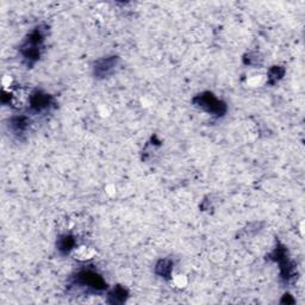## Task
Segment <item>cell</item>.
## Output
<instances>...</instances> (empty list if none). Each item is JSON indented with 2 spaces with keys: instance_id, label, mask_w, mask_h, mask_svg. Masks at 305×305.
<instances>
[{
  "instance_id": "obj_1",
  "label": "cell",
  "mask_w": 305,
  "mask_h": 305,
  "mask_svg": "<svg viewBox=\"0 0 305 305\" xmlns=\"http://www.w3.org/2000/svg\"><path fill=\"white\" fill-rule=\"evenodd\" d=\"M74 284L87 288V290L97 292L104 291L108 288V285H106L103 276L98 274L96 271H93V269H83V271H80L75 275Z\"/></svg>"
},
{
  "instance_id": "obj_2",
  "label": "cell",
  "mask_w": 305,
  "mask_h": 305,
  "mask_svg": "<svg viewBox=\"0 0 305 305\" xmlns=\"http://www.w3.org/2000/svg\"><path fill=\"white\" fill-rule=\"evenodd\" d=\"M193 103L196 104L198 108L203 109L207 113H211L217 117H222L226 112V105L222 100L217 99L212 93L204 92L198 94L196 98L193 99Z\"/></svg>"
},
{
  "instance_id": "obj_3",
  "label": "cell",
  "mask_w": 305,
  "mask_h": 305,
  "mask_svg": "<svg viewBox=\"0 0 305 305\" xmlns=\"http://www.w3.org/2000/svg\"><path fill=\"white\" fill-rule=\"evenodd\" d=\"M119 62L118 56H106L96 61L93 66V74L97 79H103V78L109 77L115 72Z\"/></svg>"
},
{
  "instance_id": "obj_4",
  "label": "cell",
  "mask_w": 305,
  "mask_h": 305,
  "mask_svg": "<svg viewBox=\"0 0 305 305\" xmlns=\"http://www.w3.org/2000/svg\"><path fill=\"white\" fill-rule=\"evenodd\" d=\"M53 97L45 92L36 91L30 97V108L35 112H42L53 105Z\"/></svg>"
},
{
  "instance_id": "obj_5",
  "label": "cell",
  "mask_w": 305,
  "mask_h": 305,
  "mask_svg": "<svg viewBox=\"0 0 305 305\" xmlns=\"http://www.w3.org/2000/svg\"><path fill=\"white\" fill-rule=\"evenodd\" d=\"M129 297V292L125 287L121 285L115 286L111 291L109 292L108 301L110 304H123L127 301Z\"/></svg>"
},
{
  "instance_id": "obj_6",
  "label": "cell",
  "mask_w": 305,
  "mask_h": 305,
  "mask_svg": "<svg viewBox=\"0 0 305 305\" xmlns=\"http://www.w3.org/2000/svg\"><path fill=\"white\" fill-rule=\"evenodd\" d=\"M30 125V119L27 117V116H15V117H12L10 119V124H9V127H10L11 131L16 135H20L23 134L27 131V129L29 128Z\"/></svg>"
},
{
  "instance_id": "obj_7",
  "label": "cell",
  "mask_w": 305,
  "mask_h": 305,
  "mask_svg": "<svg viewBox=\"0 0 305 305\" xmlns=\"http://www.w3.org/2000/svg\"><path fill=\"white\" fill-rule=\"evenodd\" d=\"M56 246H58L60 253L64 254V255H67V254H69L74 249L75 238L74 236H72V235H62V236L59 237Z\"/></svg>"
},
{
  "instance_id": "obj_8",
  "label": "cell",
  "mask_w": 305,
  "mask_h": 305,
  "mask_svg": "<svg viewBox=\"0 0 305 305\" xmlns=\"http://www.w3.org/2000/svg\"><path fill=\"white\" fill-rule=\"evenodd\" d=\"M173 271V262L169 259H161L155 265V273L162 278L168 279Z\"/></svg>"
},
{
  "instance_id": "obj_9",
  "label": "cell",
  "mask_w": 305,
  "mask_h": 305,
  "mask_svg": "<svg viewBox=\"0 0 305 305\" xmlns=\"http://www.w3.org/2000/svg\"><path fill=\"white\" fill-rule=\"evenodd\" d=\"M285 69L280 67V66H273V67L268 71V83L271 85H274L278 83L279 80L284 77Z\"/></svg>"
}]
</instances>
